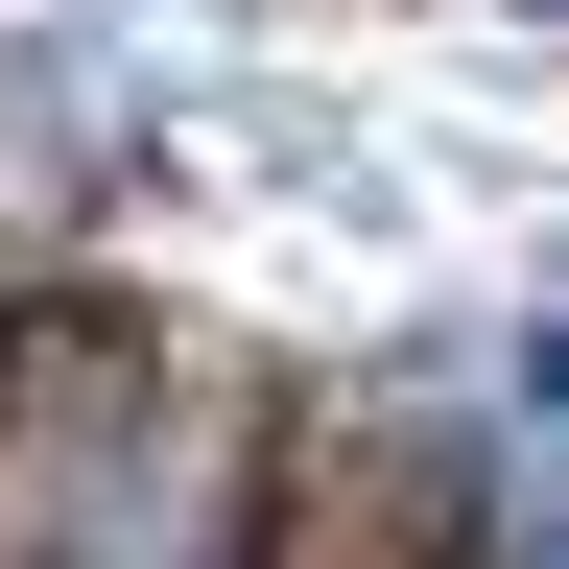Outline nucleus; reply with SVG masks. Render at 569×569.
I'll return each mask as SVG.
<instances>
[{"mask_svg":"<svg viewBox=\"0 0 569 569\" xmlns=\"http://www.w3.org/2000/svg\"><path fill=\"white\" fill-rule=\"evenodd\" d=\"M261 569H498V498L427 427H309L261 498Z\"/></svg>","mask_w":569,"mask_h":569,"instance_id":"nucleus-1","label":"nucleus"},{"mask_svg":"<svg viewBox=\"0 0 569 569\" xmlns=\"http://www.w3.org/2000/svg\"><path fill=\"white\" fill-rule=\"evenodd\" d=\"M522 427H546V451H569V332H522Z\"/></svg>","mask_w":569,"mask_h":569,"instance_id":"nucleus-2","label":"nucleus"},{"mask_svg":"<svg viewBox=\"0 0 569 569\" xmlns=\"http://www.w3.org/2000/svg\"><path fill=\"white\" fill-rule=\"evenodd\" d=\"M546 24H569V0H546Z\"/></svg>","mask_w":569,"mask_h":569,"instance_id":"nucleus-3","label":"nucleus"}]
</instances>
